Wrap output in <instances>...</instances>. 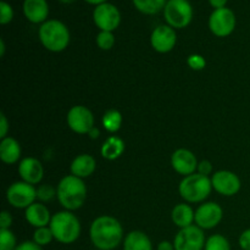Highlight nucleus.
<instances>
[{
    "label": "nucleus",
    "mask_w": 250,
    "mask_h": 250,
    "mask_svg": "<svg viewBox=\"0 0 250 250\" xmlns=\"http://www.w3.org/2000/svg\"><path fill=\"white\" fill-rule=\"evenodd\" d=\"M89 237L98 250H114L124 241V229L112 216H99L92 222Z\"/></svg>",
    "instance_id": "f257e3e1"
},
{
    "label": "nucleus",
    "mask_w": 250,
    "mask_h": 250,
    "mask_svg": "<svg viewBox=\"0 0 250 250\" xmlns=\"http://www.w3.org/2000/svg\"><path fill=\"white\" fill-rule=\"evenodd\" d=\"M56 197L60 204L68 211H75L83 207L87 199V186L82 178L67 175L59 182Z\"/></svg>",
    "instance_id": "f03ea898"
},
{
    "label": "nucleus",
    "mask_w": 250,
    "mask_h": 250,
    "mask_svg": "<svg viewBox=\"0 0 250 250\" xmlns=\"http://www.w3.org/2000/svg\"><path fill=\"white\" fill-rule=\"evenodd\" d=\"M55 241L61 244H72L81 236V222L72 211H59L53 215L50 225Z\"/></svg>",
    "instance_id": "7ed1b4c3"
},
{
    "label": "nucleus",
    "mask_w": 250,
    "mask_h": 250,
    "mask_svg": "<svg viewBox=\"0 0 250 250\" xmlns=\"http://www.w3.org/2000/svg\"><path fill=\"white\" fill-rule=\"evenodd\" d=\"M39 41L44 48L53 53L63 51L70 44V31L63 22L48 20L39 27Z\"/></svg>",
    "instance_id": "20e7f679"
},
{
    "label": "nucleus",
    "mask_w": 250,
    "mask_h": 250,
    "mask_svg": "<svg viewBox=\"0 0 250 250\" xmlns=\"http://www.w3.org/2000/svg\"><path fill=\"white\" fill-rule=\"evenodd\" d=\"M212 190L211 178L193 173L186 176L178 186L181 197L188 203H202L207 199Z\"/></svg>",
    "instance_id": "39448f33"
},
{
    "label": "nucleus",
    "mask_w": 250,
    "mask_h": 250,
    "mask_svg": "<svg viewBox=\"0 0 250 250\" xmlns=\"http://www.w3.org/2000/svg\"><path fill=\"white\" fill-rule=\"evenodd\" d=\"M164 19L172 28H186L193 20L192 5L188 0H168L164 9Z\"/></svg>",
    "instance_id": "423d86ee"
},
{
    "label": "nucleus",
    "mask_w": 250,
    "mask_h": 250,
    "mask_svg": "<svg viewBox=\"0 0 250 250\" xmlns=\"http://www.w3.org/2000/svg\"><path fill=\"white\" fill-rule=\"evenodd\" d=\"M36 199L37 188L24 181L12 183L6 190L7 203L16 209H27L29 205L36 203Z\"/></svg>",
    "instance_id": "0eeeda50"
},
{
    "label": "nucleus",
    "mask_w": 250,
    "mask_h": 250,
    "mask_svg": "<svg viewBox=\"0 0 250 250\" xmlns=\"http://www.w3.org/2000/svg\"><path fill=\"white\" fill-rule=\"evenodd\" d=\"M236 23V15L229 7L214 10L209 17L210 31L214 36L220 38H225L233 33Z\"/></svg>",
    "instance_id": "6e6552de"
},
{
    "label": "nucleus",
    "mask_w": 250,
    "mask_h": 250,
    "mask_svg": "<svg viewBox=\"0 0 250 250\" xmlns=\"http://www.w3.org/2000/svg\"><path fill=\"white\" fill-rule=\"evenodd\" d=\"M205 243L204 229L197 225L181 229L173 239L176 250H204Z\"/></svg>",
    "instance_id": "1a4fd4ad"
},
{
    "label": "nucleus",
    "mask_w": 250,
    "mask_h": 250,
    "mask_svg": "<svg viewBox=\"0 0 250 250\" xmlns=\"http://www.w3.org/2000/svg\"><path fill=\"white\" fill-rule=\"evenodd\" d=\"M93 21L100 31L114 32L121 23L120 10L110 2L95 6L93 11Z\"/></svg>",
    "instance_id": "9d476101"
},
{
    "label": "nucleus",
    "mask_w": 250,
    "mask_h": 250,
    "mask_svg": "<svg viewBox=\"0 0 250 250\" xmlns=\"http://www.w3.org/2000/svg\"><path fill=\"white\" fill-rule=\"evenodd\" d=\"M67 125L75 133L88 134L94 126V115L88 107L76 105L67 112Z\"/></svg>",
    "instance_id": "9b49d317"
},
{
    "label": "nucleus",
    "mask_w": 250,
    "mask_h": 250,
    "mask_svg": "<svg viewBox=\"0 0 250 250\" xmlns=\"http://www.w3.org/2000/svg\"><path fill=\"white\" fill-rule=\"evenodd\" d=\"M212 188L216 190L219 194L225 197H232L236 195L241 190V180L238 176L232 171L221 170L216 171L211 176Z\"/></svg>",
    "instance_id": "f8f14e48"
},
{
    "label": "nucleus",
    "mask_w": 250,
    "mask_h": 250,
    "mask_svg": "<svg viewBox=\"0 0 250 250\" xmlns=\"http://www.w3.org/2000/svg\"><path fill=\"white\" fill-rule=\"evenodd\" d=\"M224 211L216 203H204L195 210V224L202 229H211L221 222Z\"/></svg>",
    "instance_id": "ddd939ff"
},
{
    "label": "nucleus",
    "mask_w": 250,
    "mask_h": 250,
    "mask_svg": "<svg viewBox=\"0 0 250 250\" xmlns=\"http://www.w3.org/2000/svg\"><path fill=\"white\" fill-rule=\"evenodd\" d=\"M177 43V34L175 28L168 24H160L151 32L150 44L153 49L158 53H170Z\"/></svg>",
    "instance_id": "4468645a"
},
{
    "label": "nucleus",
    "mask_w": 250,
    "mask_h": 250,
    "mask_svg": "<svg viewBox=\"0 0 250 250\" xmlns=\"http://www.w3.org/2000/svg\"><path fill=\"white\" fill-rule=\"evenodd\" d=\"M171 165L176 172L186 177V176L195 173L199 163H198L197 158L192 151L181 148L177 149L171 156Z\"/></svg>",
    "instance_id": "2eb2a0df"
},
{
    "label": "nucleus",
    "mask_w": 250,
    "mask_h": 250,
    "mask_svg": "<svg viewBox=\"0 0 250 250\" xmlns=\"http://www.w3.org/2000/svg\"><path fill=\"white\" fill-rule=\"evenodd\" d=\"M19 173L22 181L34 186L41 183L43 180L44 168L38 159L24 158L19 164Z\"/></svg>",
    "instance_id": "dca6fc26"
},
{
    "label": "nucleus",
    "mask_w": 250,
    "mask_h": 250,
    "mask_svg": "<svg viewBox=\"0 0 250 250\" xmlns=\"http://www.w3.org/2000/svg\"><path fill=\"white\" fill-rule=\"evenodd\" d=\"M23 15L32 23H44L48 21L49 5L46 0H24Z\"/></svg>",
    "instance_id": "f3484780"
},
{
    "label": "nucleus",
    "mask_w": 250,
    "mask_h": 250,
    "mask_svg": "<svg viewBox=\"0 0 250 250\" xmlns=\"http://www.w3.org/2000/svg\"><path fill=\"white\" fill-rule=\"evenodd\" d=\"M24 217L31 226L41 229V227L49 226L53 216L50 215V211L45 205L41 204V203H33L26 209Z\"/></svg>",
    "instance_id": "a211bd4d"
},
{
    "label": "nucleus",
    "mask_w": 250,
    "mask_h": 250,
    "mask_svg": "<svg viewBox=\"0 0 250 250\" xmlns=\"http://www.w3.org/2000/svg\"><path fill=\"white\" fill-rule=\"evenodd\" d=\"M97 167V161L89 154H81V155L76 156L73 161L71 163L70 170L71 175L76 176L80 178H87L95 171Z\"/></svg>",
    "instance_id": "6ab92c4d"
},
{
    "label": "nucleus",
    "mask_w": 250,
    "mask_h": 250,
    "mask_svg": "<svg viewBox=\"0 0 250 250\" xmlns=\"http://www.w3.org/2000/svg\"><path fill=\"white\" fill-rule=\"evenodd\" d=\"M21 156V146L12 137L1 139L0 143V159L6 165H12L20 160Z\"/></svg>",
    "instance_id": "aec40b11"
},
{
    "label": "nucleus",
    "mask_w": 250,
    "mask_h": 250,
    "mask_svg": "<svg viewBox=\"0 0 250 250\" xmlns=\"http://www.w3.org/2000/svg\"><path fill=\"white\" fill-rule=\"evenodd\" d=\"M171 219L176 226L180 227V229H186V227L192 226L193 222L195 221V212L189 205L183 203L173 208L171 212Z\"/></svg>",
    "instance_id": "412c9836"
},
{
    "label": "nucleus",
    "mask_w": 250,
    "mask_h": 250,
    "mask_svg": "<svg viewBox=\"0 0 250 250\" xmlns=\"http://www.w3.org/2000/svg\"><path fill=\"white\" fill-rule=\"evenodd\" d=\"M124 250H153L150 238L142 231H132L125 237Z\"/></svg>",
    "instance_id": "4be33fe9"
},
{
    "label": "nucleus",
    "mask_w": 250,
    "mask_h": 250,
    "mask_svg": "<svg viewBox=\"0 0 250 250\" xmlns=\"http://www.w3.org/2000/svg\"><path fill=\"white\" fill-rule=\"evenodd\" d=\"M125 142L120 137L111 136L103 143L100 154L106 160H116L124 154Z\"/></svg>",
    "instance_id": "5701e85b"
},
{
    "label": "nucleus",
    "mask_w": 250,
    "mask_h": 250,
    "mask_svg": "<svg viewBox=\"0 0 250 250\" xmlns=\"http://www.w3.org/2000/svg\"><path fill=\"white\" fill-rule=\"evenodd\" d=\"M168 0H132L134 7L144 15H155L164 11Z\"/></svg>",
    "instance_id": "b1692460"
},
{
    "label": "nucleus",
    "mask_w": 250,
    "mask_h": 250,
    "mask_svg": "<svg viewBox=\"0 0 250 250\" xmlns=\"http://www.w3.org/2000/svg\"><path fill=\"white\" fill-rule=\"evenodd\" d=\"M102 124L104 128L110 133H115L121 128L122 125V115L117 110L111 109L107 110L102 119Z\"/></svg>",
    "instance_id": "393cba45"
},
{
    "label": "nucleus",
    "mask_w": 250,
    "mask_h": 250,
    "mask_svg": "<svg viewBox=\"0 0 250 250\" xmlns=\"http://www.w3.org/2000/svg\"><path fill=\"white\" fill-rule=\"evenodd\" d=\"M204 250H231V244L222 234H212L207 239Z\"/></svg>",
    "instance_id": "a878e982"
},
{
    "label": "nucleus",
    "mask_w": 250,
    "mask_h": 250,
    "mask_svg": "<svg viewBox=\"0 0 250 250\" xmlns=\"http://www.w3.org/2000/svg\"><path fill=\"white\" fill-rule=\"evenodd\" d=\"M54 236L51 232L50 227H41V229H36L33 233V241L41 247H45L53 242Z\"/></svg>",
    "instance_id": "bb28decb"
},
{
    "label": "nucleus",
    "mask_w": 250,
    "mask_h": 250,
    "mask_svg": "<svg viewBox=\"0 0 250 250\" xmlns=\"http://www.w3.org/2000/svg\"><path fill=\"white\" fill-rule=\"evenodd\" d=\"M16 247V237L10 229H0V250H15Z\"/></svg>",
    "instance_id": "cd10ccee"
},
{
    "label": "nucleus",
    "mask_w": 250,
    "mask_h": 250,
    "mask_svg": "<svg viewBox=\"0 0 250 250\" xmlns=\"http://www.w3.org/2000/svg\"><path fill=\"white\" fill-rule=\"evenodd\" d=\"M97 44L102 50H110L115 45L114 33L107 31H100L97 36Z\"/></svg>",
    "instance_id": "c85d7f7f"
},
{
    "label": "nucleus",
    "mask_w": 250,
    "mask_h": 250,
    "mask_svg": "<svg viewBox=\"0 0 250 250\" xmlns=\"http://www.w3.org/2000/svg\"><path fill=\"white\" fill-rule=\"evenodd\" d=\"M12 19H14V9L9 2L1 0L0 1V23L5 26V24L10 23Z\"/></svg>",
    "instance_id": "c756f323"
},
{
    "label": "nucleus",
    "mask_w": 250,
    "mask_h": 250,
    "mask_svg": "<svg viewBox=\"0 0 250 250\" xmlns=\"http://www.w3.org/2000/svg\"><path fill=\"white\" fill-rule=\"evenodd\" d=\"M56 195V190L49 185H42L37 188V199L41 202H49Z\"/></svg>",
    "instance_id": "7c9ffc66"
},
{
    "label": "nucleus",
    "mask_w": 250,
    "mask_h": 250,
    "mask_svg": "<svg viewBox=\"0 0 250 250\" xmlns=\"http://www.w3.org/2000/svg\"><path fill=\"white\" fill-rule=\"evenodd\" d=\"M187 63L192 70L194 71H202L203 68L207 66V61L199 54H192V55L188 56Z\"/></svg>",
    "instance_id": "2f4dec72"
},
{
    "label": "nucleus",
    "mask_w": 250,
    "mask_h": 250,
    "mask_svg": "<svg viewBox=\"0 0 250 250\" xmlns=\"http://www.w3.org/2000/svg\"><path fill=\"white\" fill-rule=\"evenodd\" d=\"M197 172L199 173V175H203V176H207V177H209V175H211V173H212L211 163H210V161H208V160L200 161L199 165H198Z\"/></svg>",
    "instance_id": "473e14b6"
},
{
    "label": "nucleus",
    "mask_w": 250,
    "mask_h": 250,
    "mask_svg": "<svg viewBox=\"0 0 250 250\" xmlns=\"http://www.w3.org/2000/svg\"><path fill=\"white\" fill-rule=\"evenodd\" d=\"M239 247L242 250H250V229L242 232L238 239Z\"/></svg>",
    "instance_id": "72a5a7b5"
},
{
    "label": "nucleus",
    "mask_w": 250,
    "mask_h": 250,
    "mask_svg": "<svg viewBox=\"0 0 250 250\" xmlns=\"http://www.w3.org/2000/svg\"><path fill=\"white\" fill-rule=\"evenodd\" d=\"M12 225V216L9 211L4 210L0 215V229H9Z\"/></svg>",
    "instance_id": "f704fd0d"
},
{
    "label": "nucleus",
    "mask_w": 250,
    "mask_h": 250,
    "mask_svg": "<svg viewBox=\"0 0 250 250\" xmlns=\"http://www.w3.org/2000/svg\"><path fill=\"white\" fill-rule=\"evenodd\" d=\"M15 250H43V247L37 244L34 241H24L22 243L17 244Z\"/></svg>",
    "instance_id": "c9c22d12"
},
{
    "label": "nucleus",
    "mask_w": 250,
    "mask_h": 250,
    "mask_svg": "<svg viewBox=\"0 0 250 250\" xmlns=\"http://www.w3.org/2000/svg\"><path fill=\"white\" fill-rule=\"evenodd\" d=\"M7 132H9V122H7L6 116L1 114L0 115V137H1V139L6 138Z\"/></svg>",
    "instance_id": "e433bc0d"
},
{
    "label": "nucleus",
    "mask_w": 250,
    "mask_h": 250,
    "mask_svg": "<svg viewBox=\"0 0 250 250\" xmlns=\"http://www.w3.org/2000/svg\"><path fill=\"white\" fill-rule=\"evenodd\" d=\"M227 1H229V0H209L210 5L214 7V10L224 9V7H226Z\"/></svg>",
    "instance_id": "4c0bfd02"
},
{
    "label": "nucleus",
    "mask_w": 250,
    "mask_h": 250,
    "mask_svg": "<svg viewBox=\"0 0 250 250\" xmlns=\"http://www.w3.org/2000/svg\"><path fill=\"white\" fill-rule=\"evenodd\" d=\"M156 250H176V249H175V246H173V243H171V242L168 241H163L158 244V248H156Z\"/></svg>",
    "instance_id": "58836bf2"
},
{
    "label": "nucleus",
    "mask_w": 250,
    "mask_h": 250,
    "mask_svg": "<svg viewBox=\"0 0 250 250\" xmlns=\"http://www.w3.org/2000/svg\"><path fill=\"white\" fill-rule=\"evenodd\" d=\"M99 134H100L99 129H98L97 127H93V128L90 129L89 133H88V136H89L92 139H97L98 137H99Z\"/></svg>",
    "instance_id": "ea45409f"
},
{
    "label": "nucleus",
    "mask_w": 250,
    "mask_h": 250,
    "mask_svg": "<svg viewBox=\"0 0 250 250\" xmlns=\"http://www.w3.org/2000/svg\"><path fill=\"white\" fill-rule=\"evenodd\" d=\"M84 1L90 5H95V6H98V5H102L104 4V2H107V0H84Z\"/></svg>",
    "instance_id": "a19ab883"
},
{
    "label": "nucleus",
    "mask_w": 250,
    "mask_h": 250,
    "mask_svg": "<svg viewBox=\"0 0 250 250\" xmlns=\"http://www.w3.org/2000/svg\"><path fill=\"white\" fill-rule=\"evenodd\" d=\"M4 54H5L4 39H0V56H4Z\"/></svg>",
    "instance_id": "79ce46f5"
},
{
    "label": "nucleus",
    "mask_w": 250,
    "mask_h": 250,
    "mask_svg": "<svg viewBox=\"0 0 250 250\" xmlns=\"http://www.w3.org/2000/svg\"><path fill=\"white\" fill-rule=\"evenodd\" d=\"M60 2H62V4H72L73 1H76V0H59Z\"/></svg>",
    "instance_id": "37998d69"
}]
</instances>
